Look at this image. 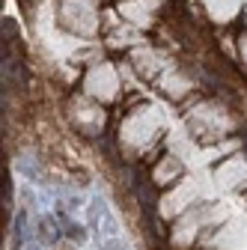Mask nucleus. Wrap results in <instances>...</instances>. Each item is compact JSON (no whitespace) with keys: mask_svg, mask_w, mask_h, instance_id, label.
Listing matches in <instances>:
<instances>
[{"mask_svg":"<svg viewBox=\"0 0 247 250\" xmlns=\"http://www.w3.org/2000/svg\"><path fill=\"white\" fill-rule=\"evenodd\" d=\"M102 214H104V229H99V244H102V250H128V244L122 241V235H119V227H116V221H113V214H110L107 208H102Z\"/></svg>","mask_w":247,"mask_h":250,"instance_id":"nucleus-1","label":"nucleus"}]
</instances>
